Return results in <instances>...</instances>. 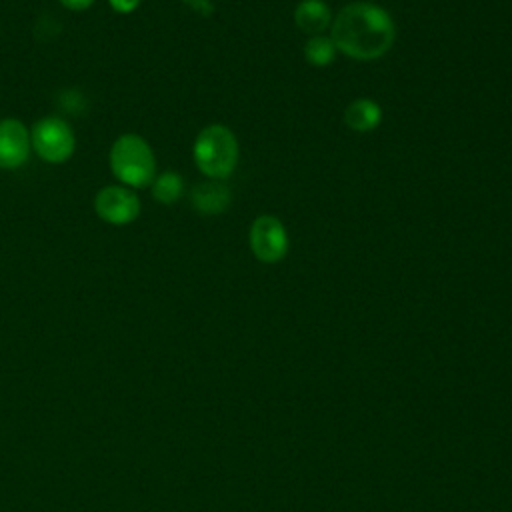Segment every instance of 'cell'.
Masks as SVG:
<instances>
[{
  "label": "cell",
  "mask_w": 512,
  "mask_h": 512,
  "mask_svg": "<svg viewBox=\"0 0 512 512\" xmlns=\"http://www.w3.org/2000/svg\"><path fill=\"white\" fill-rule=\"evenodd\" d=\"M330 38L344 56L368 62L382 58L392 48L396 26L386 8L358 0L340 8L332 18Z\"/></svg>",
  "instance_id": "cell-1"
},
{
  "label": "cell",
  "mask_w": 512,
  "mask_h": 512,
  "mask_svg": "<svg viewBox=\"0 0 512 512\" xmlns=\"http://www.w3.org/2000/svg\"><path fill=\"white\" fill-rule=\"evenodd\" d=\"M192 156L204 176L210 180H224L236 170L240 146L228 126L210 124L198 132Z\"/></svg>",
  "instance_id": "cell-2"
},
{
  "label": "cell",
  "mask_w": 512,
  "mask_h": 512,
  "mask_svg": "<svg viewBox=\"0 0 512 512\" xmlns=\"http://www.w3.org/2000/svg\"><path fill=\"white\" fill-rule=\"evenodd\" d=\"M110 170L128 188H146L156 178V156L138 134H122L110 148Z\"/></svg>",
  "instance_id": "cell-3"
},
{
  "label": "cell",
  "mask_w": 512,
  "mask_h": 512,
  "mask_svg": "<svg viewBox=\"0 0 512 512\" xmlns=\"http://www.w3.org/2000/svg\"><path fill=\"white\" fill-rule=\"evenodd\" d=\"M32 150L50 164L66 162L76 148L74 130L60 116H44L30 130Z\"/></svg>",
  "instance_id": "cell-4"
},
{
  "label": "cell",
  "mask_w": 512,
  "mask_h": 512,
  "mask_svg": "<svg viewBox=\"0 0 512 512\" xmlns=\"http://www.w3.org/2000/svg\"><path fill=\"white\" fill-rule=\"evenodd\" d=\"M248 244L256 260L264 264H276L288 254L290 238L284 222L278 216L260 214L250 226Z\"/></svg>",
  "instance_id": "cell-5"
},
{
  "label": "cell",
  "mask_w": 512,
  "mask_h": 512,
  "mask_svg": "<svg viewBox=\"0 0 512 512\" xmlns=\"http://www.w3.org/2000/svg\"><path fill=\"white\" fill-rule=\"evenodd\" d=\"M94 210L104 222L124 226L140 216V200L132 188L110 184L96 194Z\"/></svg>",
  "instance_id": "cell-6"
},
{
  "label": "cell",
  "mask_w": 512,
  "mask_h": 512,
  "mask_svg": "<svg viewBox=\"0 0 512 512\" xmlns=\"http://www.w3.org/2000/svg\"><path fill=\"white\" fill-rule=\"evenodd\" d=\"M32 150L30 130L18 118L0 120V168H20Z\"/></svg>",
  "instance_id": "cell-7"
},
{
  "label": "cell",
  "mask_w": 512,
  "mask_h": 512,
  "mask_svg": "<svg viewBox=\"0 0 512 512\" xmlns=\"http://www.w3.org/2000/svg\"><path fill=\"white\" fill-rule=\"evenodd\" d=\"M232 194L222 180H206L192 188V206L208 216L222 214L230 206Z\"/></svg>",
  "instance_id": "cell-8"
},
{
  "label": "cell",
  "mask_w": 512,
  "mask_h": 512,
  "mask_svg": "<svg viewBox=\"0 0 512 512\" xmlns=\"http://www.w3.org/2000/svg\"><path fill=\"white\" fill-rule=\"evenodd\" d=\"M294 24L308 36L322 34L332 24L328 4L324 0H302L294 8Z\"/></svg>",
  "instance_id": "cell-9"
},
{
  "label": "cell",
  "mask_w": 512,
  "mask_h": 512,
  "mask_svg": "<svg viewBox=\"0 0 512 512\" xmlns=\"http://www.w3.org/2000/svg\"><path fill=\"white\" fill-rule=\"evenodd\" d=\"M344 124L354 132H372L382 122V108L372 98H354L344 108Z\"/></svg>",
  "instance_id": "cell-10"
},
{
  "label": "cell",
  "mask_w": 512,
  "mask_h": 512,
  "mask_svg": "<svg viewBox=\"0 0 512 512\" xmlns=\"http://www.w3.org/2000/svg\"><path fill=\"white\" fill-rule=\"evenodd\" d=\"M338 56V48L332 42L330 36L318 34V36H310L304 44V58L308 64L324 68L328 64H332Z\"/></svg>",
  "instance_id": "cell-11"
},
{
  "label": "cell",
  "mask_w": 512,
  "mask_h": 512,
  "mask_svg": "<svg viewBox=\"0 0 512 512\" xmlns=\"http://www.w3.org/2000/svg\"><path fill=\"white\" fill-rule=\"evenodd\" d=\"M152 186V196L160 204H174L182 192H184V180L176 172H162L160 176L154 178Z\"/></svg>",
  "instance_id": "cell-12"
},
{
  "label": "cell",
  "mask_w": 512,
  "mask_h": 512,
  "mask_svg": "<svg viewBox=\"0 0 512 512\" xmlns=\"http://www.w3.org/2000/svg\"><path fill=\"white\" fill-rule=\"evenodd\" d=\"M110 6L120 12V14H128V12H134L140 4V0H108Z\"/></svg>",
  "instance_id": "cell-13"
},
{
  "label": "cell",
  "mask_w": 512,
  "mask_h": 512,
  "mask_svg": "<svg viewBox=\"0 0 512 512\" xmlns=\"http://www.w3.org/2000/svg\"><path fill=\"white\" fill-rule=\"evenodd\" d=\"M94 0H60V4L68 10H86L88 6H92Z\"/></svg>",
  "instance_id": "cell-14"
}]
</instances>
